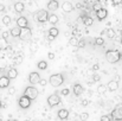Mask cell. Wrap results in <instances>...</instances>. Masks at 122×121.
Listing matches in <instances>:
<instances>
[{
    "label": "cell",
    "mask_w": 122,
    "mask_h": 121,
    "mask_svg": "<svg viewBox=\"0 0 122 121\" xmlns=\"http://www.w3.org/2000/svg\"><path fill=\"white\" fill-rule=\"evenodd\" d=\"M106 58L109 63L114 64V63H117L121 59V53H120L119 50H108L106 52Z\"/></svg>",
    "instance_id": "obj_1"
},
{
    "label": "cell",
    "mask_w": 122,
    "mask_h": 121,
    "mask_svg": "<svg viewBox=\"0 0 122 121\" xmlns=\"http://www.w3.org/2000/svg\"><path fill=\"white\" fill-rule=\"evenodd\" d=\"M49 82H50V84L52 87L57 88V87H59V85H62L64 83V76L62 74H53V75L50 76Z\"/></svg>",
    "instance_id": "obj_2"
},
{
    "label": "cell",
    "mask_w": 122,
    "mask_h": 121,
    "mask_svg": "<svg viewBox=\"0 0 122 121\" xmlns=\"http://www.w3.org/2000/svg\"><path fill=\"white\" fill-rule=\"evenodd\" d=\"M24 95L29 96V97L33 101V100H36V99L38 97L39 91H38V89H37L35 85H29V87L25 88V90H24Z\"/></svg>",
    "instance_id": "obj_3"
},
{
    "label": "cell",
    "mask_w": 122,
    "mask_h": 121,
    "mask_svg": "<svg viewBox=\"0 0 122 121\" xmlns=\"http://www.w3.org/2000/svg\"><path fill=\"white\" fill-rule=\"evenodd\" d=\"M49 12L46 11V10H39V11H37L36 12V14H35V19L38 21V23H41V24H44V23H46V21H49Z\"/></svg>",
    "instance_id": "obj_4"
},
{
    "label": "cell",
    "mask_w": 122,
    "mask_h": 121,
    "mask_svg": "<svg viewBox=\"0 0 122 121\" xmlns=\"http://www.w3.org/2000/svg\"><path fill=\"white\" fill-rule=\"evenodd\" d=\"M31 103H32V100H31L29 96H26V95L20 96L19 100H18V105H19V107H20L21 109H27V108H30V107H31Z\"/></svg>",
    "instance_id": "obj_5"
},
{
    "label": "cell",
    "mask_w": 122,
    "mask_h": 121,
    "mask_svg": "<svg viewBox=\"0 0 122 121\" xmlns=\"http://www.w3.org/2000/svg\"><path fill=\"white\" fill-rule=\"evenodd\" d=\"M61 97H59V95L58 94H52V95H50L49 97H47V105L52 108V107H56L57 105H59L61 103Z\"/></svg>",
    "instance_id": "obj_6"
},
{
    "label": "cell",
    "mask_w": 122,
    "mask_h": 121,
    "mask_svg": "<svg viewBox=\"0 0 122 121\" xmlns=\"http://www.w3.org/2000/svg\"><path fill=\"white\" fill-rule=\"evenodd\" d=\"M32 37V31L31 29L27 26V27H21V32H20V36L19 38L21 40H30Z\"/></svg>",
    "instance_id": "obj_7"
},
{
    "label": "cell",
    "mask_w": 122,
    "mask_h": 121,
    "mask_svg": "<svg viewBox=\"0 0 122 121\" xmlns=\"http://www.w3.org/2000/svg\"><path fill=\"white\" fill-rule=\"evenodd\" d=\"M41 75H39V73H37V71H32V73H30V75H29V82L31 83V84H37V83H39L41 82Z\"/></svg>",
    "instance_id": "obj_8"
},
{
    "label": "cell",
    "mask_w": 122,
    "mask_h": 121,
    "mask_svg": "<svg viewBox=\"0 0 122 121\" xmlns=\"http://www.w3.org/2000/svg\"><path fill=\"white\" fill-rule=\"evenodd\" d=\"M112 118L116 121L122 120V107H117L112 112Z\"/></svg>",
    "instance_id": "obj_9"
},
{
    "label": "cell",
    "mask_w": 122,
    "mask_h": 121,
    "mask_svg": "<svg viewBox=\"0 0 122 121\" xmlns=\"http://www.w3.org/2000/svg\"><path fill=\"white\" fill-rule=\"evenodd\" d=\"M11 83V79L6 75V76H1L0 77V89H6L10 87Z\"/></svg>",
    "instance_id": "obj_10"
},
{
    "label": "cell",
    "mask_w": 122,
    "mask_h": 121,
    "mask_svg": "<svg viewBox=\"0 0 122 121\" xmlns=\"http://www.w3.org/2000/svg\"><path fill=\"white\" fill-rule=\"evenodd\" d=\"M58 8H59V2H58L57 0H50V1L47 2V10H49V11L55 12V11H57Z\"/></svg>",
    "instance_id": "obj_11"
},
{
    "label": "cell",
    "mask_w": 122,
    "mask_h": 121,
    "mask_svg": "<svg viewBox=\"0 0 122 121\" xmlns=\"http://www.w3.org/2000/svg\"><path fill=\"white\" fill-rule=\"evenodd\" d=\"M74 5L71 4V2H69V1H64L63 4H62V10L65 12V13H70V12H72L74 11Z\"/></svg>",
    "instance_id": "obj_12"
},
{
    "label": "cell",
    "mask_w": 122,
    "mask_h": 121,
    "mask_svg": "<svg viewBox=\"0 0 122 121\" xmlns=\"http://www.w3.org/2000/svg\"><path fill=\"white\" fill-rule=\"evenodd\" d=\"M95 13H96V17H97V19H98L100 21L104 20V19L107 18V16H108V11H107L106 8H101L100 11H97V12H95Z\"/></svg>",
    "instance_id": "obj_13"
},
{
    "label": "cell",
    "mask_w": 122,
    "mask_h": 121,
    "mask_svg": "<svg viewBox=\"0 0 122 121\" xmlns=\"http://www.w3.org/2000/svg\"><path fill=\"white\" fill-rule=\"evenodd\" d=\"M17 26L19 27H27L29 26V20L26 17H19L17 19Z\"/></svg>",
    "instance_id": "obj_14"
},
{
    "label": "cell",
    "mask_w": 122,
    "mask_h": 121,
    "mask_svg": "<svg viewBox=\"0 0 122 121\" xmlns=\"http://www.w3.org/2000/svg\"><path fill=\"white\" fill-rule=\"evenodd\" d=\"M58 35H59V30L57 27H50V30H49V39L53 40Z\"/></svg>",
    "instance_id": "obj_15"
},
{
    "label": "cell",
    "mask_w": 122,
    "mask_h": 121,
    "mask_svg": "<svg viewBox=\"0 0 122 121\" xmlns=\"http://www.w3.org/2000/svg\"><path fill=\"white\" fill-rule=\"evenodd\" d=\"M72 91H74V94H75L76 96H80V95L83 94L84 89H83V87H82L80 83H76V84H74V87H72Z\"/></svg>",
    "instance_id": "obj_16"
},
{
    "label": "cell",
    "mask_w": 122,
    "mask_h": 121,
    "mask_svg": "<svg viewBox=\"0 0 122 121\" xmlns=\"http://www.w3.org/2000/svg\"><path fill=\"white\" fill-rule=\"evenodd\" d=\"M107 87H108V90H110V91H115V90L119 89V82L115 81V80L109 81L108 84H107Z\"/></svg>",
    "instance_id": "obj_17"
},
{
    "label": "cell",
    "mask_w": 122,
    "mask_h": 121,
    "mask_svg": "<svg viewBox=\"0 0 122 121\" xmlns=\"http://www.w3.org/2000/svg\"><path fill=\"white\" fill-rule=\"evenodd\" d=\"M57 115H58V118H59L61 120H65V119L69 118V110H68V109H64V108H63V109H59Z\"/></svg>",
    "instance_id": "obj_18"
},
{
    "label": "cell",
    "mask_w": 122,
    "mask_h": 121,
    "mask_svg": "<svg viewBox=\"0 0 122 121\" xmlns=\"http://www.w3.org/2000/svg\"><path fill=\"white\" fill-rule=\"evenodd\" d=\"M24 10H25V5H24L23 2L17 1V2L14 4V11H15L17 13H21V12H24Z\"/></svg>",
    "instance_id": "obj_19"
},
{
    "label": "cell",
    "mask_w": 122,
    "mask_h": 121,
    "mask_svg": "<svg viewBox=\"0 0 122 121\" xmlns=\"http://www.w3.org/2000/svg\"><path fill=\"white\" fill-rule=\"evenodd\" d=\"M11 80H14V79H17L18 77V70L15 69V68H11L8 71H7V74H6Z\"/></svg>",
    "instance_id": "obj_20"
},
{
    "label": "cell",
    "mask_w": 122,
    "mask_h": 121,
    "mask_svg": "<svg viewBox=\"0 0 122 121\" xmlns=\"http://www.w3.org/2000/svg\"><path fill=\"white\" fill-rule=\"evenodd\" d=\"M82 20H83V24H84L85 26H91V25L94 24V19H92L91 17H89V16H83Z\"/></svg>",
    "instance_id": "obj_21"
},
{
    "label": "cell",
    "mask_w": 122,
    "mask_h": 121,
    "mask_svg": "<svg viewBox=\"0 0 122 121\" xmlns=\"http://www.w3.org/2000/svg\"><path fill=\"white\" fill-rule=\"evenodd\" d=\"M58 20H59V18H58L55 13H51V14L49 16V23H50V24L56 25V24L58 23Z\"/></svg>",
    "instance_id": "obj_22"
},
{
    "label": "cell",
    "mask_w": 122,
    "mask_h": 121,
    "mask_svg": "<svg viewBox=\"0 0 122 121\" xmlns=\"http://www.w3.org/2000/svg\"><path fill=\"white\" fill-rule=\"evenodd\" d=\"M20 32H21V27H19V26L13 27V29L10 31V33L12 35V37H19V36H20Z\"/></svg>",
    "instance_id": "obj_23"
},
{
    "label": "cell",
    "mask_w": 122,
    "mask_h": 121,
    "mask_svg": "<svg viewBox=\"0 0 122 121\" xmlns=\"http://www.w3.org/2000/svg\"><path fill=\"white\" fill-rule=\"evenodd\" d=\"M37 68L39 70H46L47 69V62L46 61H39L37 63Z\"/></svg>",
    "instance_id": "obj_24"
},
{
    "label": "cell",
    "mask_w": 122,
    "mask_h": 121,
    "mask_svg": "<svg viewBox=\"0 0 122 121\" xmlns=\"http://www.w3.org/2000/svg\"><path fill=\"white\" fill-rule=\"evenodd\" d=\"M106 33H107V37H108V38H110V39H112V38H114V37H115V35H116V33H115V31H114V29H112V27H109L108 30H106Z\"/></svg>",
    "instance_id": "obj_25"
},
{
    "label": "cell",
    "mask_w": 122,
    "mask_h": 121,
    "mask_svg": "<svg viewBox=\"0 0 122 121\" xmlns=\"http://www.w3.org/2000/svg\"><path fill=\"white\" fill-rule=\"evenodd\" d=\"M107 89H108V87H107L106 84H100V85L97 87V93H98V94H104V93L107 91Z\"/></svg>",
    "instance_id": "obj_26"
},
{
    "label": "cell",
    "mask_w": 122,
    "mask_h": 121,
    "mask_svg": "<svg viewBox=\"0 0 122 121\" xmlns=\"http://www.w3.org/2000/svg\"><path fill=\"white\" fill-rule=\"evenodd\" d=\"M7 47V39L1 37L0 38V50H5Z\"/></svg>",
    "instance_id": "obj_27"
},
{
    "label": "cell",
    "mask_w": 122,
    "mask_h": 121,
    "mask_svg": "<svg viewBox=\"0 0 122 121\" xmlns=\"http://www.w3.org/2000/svg\"><path fill=\"white\" fill-rule=\"evenodd\" d=\"M78 38L77 37H71L70 39H69V44L70 45H72V46H78Z\"/></svg>",
    "instance_id": "obj_28"
},
{
    "label": "cell",
    "mask_w": 122,
    "mask_h": 121,
    "mask_svg": "<svg viewBox=\"0 0 122 121\" xmlns=\"http://www.w3.org/2000/svg\"><path fill=\"white\" fill-rule=\"evenodd\" d=\"M101 8H103V7H102V4H101L100 1H97V2H95V4L92 5V10H94L95 12H97V11H100Z\"/></svg>",
    "instance_id": "obj_29"
},
{
    "label": "cell",
    "mask_w": 122,
    "mask_h": 121,
    "mask_svg": "<svg viewBox=\"0 0 122 121\" xmlns=\"http://www.w3.org/2000/svg\"><path fill=\"white\" fill-rule=\"evenodd\" d=\"M2 24L4 25H10L11 24V17L10 16H4L2 17Z\"/></svg>",
    "instance_id": "obj_30"
},
{
    "label": "cell",
    "mask_w": 122,
    "mask_h": 121,
    "mask_svg": "<svg viewBox=\"0 0 122 121\" xmlns=\"http://www.w3.org/2000/svg\"><path fill=\"white\" fill-rule=\"evenodd\" d=\"M95 44H96V45H98V46H101V45H103V44H104V39H103L102 37H97V38L95 39Z\"/></svg>",
    "instance_id": "obj_31"
},
{
    "label": "cell",
    "mask_w": 122,
    "mask_h": 121,
    "mask_svg": "<svg viewBox=\"0 0 122 121\" xmlns=\"http://www.w3.org/2000/svg\"><path fill=\"white\" fill-rule=\"evenodd\" d=\"M5 59L2 58V57H0V73H2L4 71V69H5Z\"/></svg>",
    "instance_id": "obj_32"
},
{
    "label": "cell",
    "mask_w": 122,
    "mask_h": 121,
    "mask_svg": "<svg viewBox=\"0 0 122 121\" xmlns=\"http://www.w3.org/2000/svg\"><path fill=\"white\" fill-rule=\"evenodd\" d=\"M88 118H89V114H88V113H82L81 115H80V119H81L82 121H86Z\"/></svg>",
    "instance_id": "obj_33"
},
{
    "label": "cell",
    "mask_w": 122,
    "mask_h": 121,
    "mask_svg": "<svg viewBox=\"0 0 122 121\" xmlns=\"http://www.w3.org/2000/svg\"><path fill=\"white\" fill-rule=\"evenodd\" d=\"M101 121H112V115H102Z\"/></svg>",
    "instance_id": "obj_34"
},
{
    "label": "cell",
    "mask_w": 122,
    "mask_h": 121,
    "mask_svg": "<svg viewBox=\"0 0 122 121\" xmlns=\"http://www.w3.org/2000/svg\"><path fill=\"white\" fill-rule=\"evenodd\" d=\"M61 94H62L63 96H68V95L70 94V90H69L68 88H64V89H62V91H61Z\"/></svg>",
    "instance_id": "obj_35"
},
{
    "label": "cell",
    "mask_w": 122,
    "mask_h": 121,
    "mask_svg": "<svg viewBox=\"0 0 122 121\" xmlns=\"http://www.w3.org/2000/svg\"><path fill=\"white\" fill-rule=\"evenodd\" d=\"M92 80H94V82H98V81L101 80V76H100L98 74H95V75L92 76Z\"/></svg>",
    "instance_id": "obj_36"
},
{
    "label": "cell",
    "mask_w": 122,
    "mask_h": 121,
    "mask_svg": "<svg viewBox=\"0 0 122 121\" xmlns=\"http://www.w3.org/2000/svg\"><path fill=\"white\" fill-rule=\"evenodd\" d=\"M84 46H85V40L81 39L78 42V47H84Z\"/></svg>",
    "instance_id": "obj_37"
},
{
    "label": "cell",
    "mask_w": 122,
    "mask_h": 121,
    "mask_svg": "<svg viewBox=\"0 0 122 121\" xmlns=\"http://www.w3.org/2000/svg\"><path fill=\"white\" fill-rule=\"evenodd\" d=\"M14 93H15V88H14V87H8V94L12 95V94H14Z\"/></svg>",
    "instance_id": "obj_38"
},
{
    "label": "cell",
    "mask_w": 122,
    "mask_h": 121,
    "mask_svg": "<svg viewBox=\"0 0 122 121\" xmlns=\"http://www.w3.org/2000/svg\"><path fill=\"white\" fill-rule=\"evenodd\" d=\"M47 58L51 59V61L55 59V53H53V52H49V53H47Z\"/></svg>",
    "instance_id": "obj_39"
},
{
    "label": "cell",
    "mask_w": 122,
    "mask_h": 121,
    "mask_svg": "<svg viewBox=\"0 0 122 121\" xmlns=\"http://www.w3.org/2000/svg\"><path fill=\"white\" fill-rule=\"evenodd\" d=\"M39 83H41V87H45V85L47 84V81H46V80H44V79H41Z\"/></svg>",
    "instance_id": "obj_40"
},
{
    "label": "cell",
    "mask_w": 122,
    "mask_h": 121,
    "mask_svg": "<svg viewBox=\"0 0 122 121\" xmlns=\"http://www.w3.org/2000/svg\"><path fill=\"white\" fill-rule=\"evenodd\" d=\"M10 35H11V33H10L8 31H5V32H2V37H4V38H6V39H7V37H8Z\"/></svg>",
    "instance_id": "obj_41"
},
{
    "label": "cell",
    "mask_w": 122,
    "mask_h": 121,
    "mask_svg": "<svg viewBox=\"0 0 122 121\" xmlns=\"http://www.w3.org/2000/svg\"><path fill=\"white\" fill-rule=\"evenodd\" d=\"M98 69H100V65H98V64H94V65H92V70H94V71H96V70H98Z\"/></svg>",
    "instance_id": "obj_42"
},
{
    "label": "cell",
    "mask_w": 122,
    "mask_h": 121,
    "mask_svg": "<svg viewBox=\"0 0 122 121\" xmlns=\"http://www.w3.org/2000/svg\"><path fill=\"white\" fill-rule=\"evenodd\" d=\"M88 103H89V102H88V100H82V106H84V107H85V106H88Z\"/></svg>",
    "instance_id": "obj_43"
},
{
    "label": "cell",
    "mask_w": 122,
    "mask_h": 121,
    "mask_svg": "<svg viewBox=\"0 0 122 121\" xmlns=\"http://www.w3.org/2000/svg\"><path fill=\"white\" fill-rule=\"evenodd\" d=\"M4 11H5V5L0 4V12H4Z\"/></svg>",
    "instance_id": "obj_44"
},
{
    "label": "cell",
    "mask_w": 122,
    "mask_h": 121,
    "mask_svg": "<svg viewBox=\"0 0 122 121\" xmlns=\"http://www.w3.org/2000/svg\"><path fill=\"white\" fill-rule=\"evenodd\" d=\"M121 0H114V4H120Z\"/></svg>",
    "instance_id": "obj_45"
},
{
    "label": "cell",
    "mask_w": 122,
    "mask_h": 121,
    "mask_svg": "<svg viewBox=\"0 0 122 121\" xmlns=\"http://www.w3.org/2000/svg\"><path fill=\"white\" fill-rule=\"evenodd\" d=\"M2 107V102H1V100H0V108Z\"/></svg>",
    "instance_id": "obj_46"
},
{
    "label": "cell",
    "mask_w": 122,
    "mask_h": 121,
    "mask_svg": "<svg viewBox=\"0 0 122 121\" xmlns=\"http://www.w3.org/2000/svg\"><path fill=\"white\" fill-rule=\"evenodd\" d=\"M120 43H121V45H122V37H121V40H120Z\"/></svg>",
    "instance_id": "obj_47"
}]
</instances>
